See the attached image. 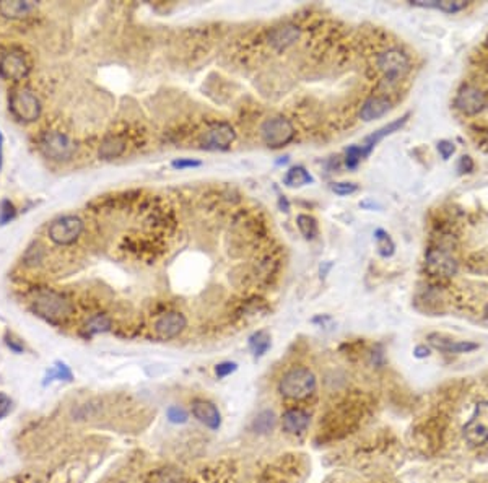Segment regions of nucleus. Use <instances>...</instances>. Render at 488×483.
<instances>
[{
  "instance_id": "nucleus-1",
  "label": "nucleus",
  "mask_w": 488,
  "mask_h": 483,
  "mask_svg": "<svg viewBox=\"0 0 488 483\" xmlns=\"http://www.w3.org/2000/svg\"><path fill=\"white\" fill-rule=\"evenodd\" d=\"M31 311L52 325H62L73 314V305L67 296L51 288H41L31 301Z\"/></svg>"
},
{
  "instance_id": "nucleus-2",
  "label": "nucleus",
  "mask_w": 488,
  "mask_h": 483,
  "mask_svg": "<svg viewBox=\"0 0 488 483\" xmlns=\"http://www.w3.org/2000/svg\"><path fill=\"white\" fill-rule=\"evenodd\" d=\"M8 111L22 124H33L43 114V105L36 93L26 86L15 88L8 95Z\"/></svg>"
},
{
  "instance_id": "nucleus-3",
  "label": "nucleus",
  "mask_w": 488,
  "mask_h": 483,
  "mask_svg": "<svg viewBox=\"0 0 488 483\" xmlns=\"http://www.w3.org/2000/svg\"><path fill=\"white\" fill-rule=\"evenodd\" d=\"M316 376L307 368H293L283 374L278 384V390L283 397L290 400H305L314 394Z\"/></svg>"
},
{
  "instance_id": "nucleus-4",
  "label": "nucleus",
  "mask_w": 488,
  "mask_h": 483,
  "mask_svg": "<svg viewBox=\"0 0 488 483\" xmlns=\"http://www.w3.org/2000/svg\"><path fill=\"white\" fill-rule=\"evenodd\" d=\"M38 148L46 158L52 161H68L75 155L77 145L67 134L57 130H47L38 139Z\"/></svg>"
},
{
  "instance_id": "nucleus-5",
  "label": "nucleus",
  "mask_w": 488,
  "mask_h": 483,
  "mask_svg": "<svg viewBox=\"0 0 488 483\" xmlns=\"http://www.w3.org/2000/svg\"><path fill=\"white\" fill-rule=\"evenodd\" d=\"M261 139L268 148H282L295 139V127L283 116L268 117L261 125Z\"/></svg>"
},
{
  "instance_id": "nucleus-6",
  "label": "nucleus",
  "mask_w": 488,
  "mask_h": 483,
  "mask_svg": "<svg viewBox=\"0 0 488 483\" xmlns=\"http://www.w3.org/2000/svg\"><path fill=\"white\" fill-rule=\"evenodd\" d=\"M85 223L77 215H63L54 220L47 228V236L57 246H72L82 236Z\"/></svg>"
},
{
  "instance_id": "nucleus-7",
  "label": "nucleus",
  "mask_w": 488,
  "mask_h": 483,
  "mask_svg": "<svg viewBox=\"0 0 488 483\" xmlns=\"http://www.w3.org/2000/svg\"><path fill=\"white\" fill-rule=\"evenodd\" d=\"M31 72L26 54L20 49H10L0 56V78L5 82H22Z\"/></svg>"
},
{
  "instance_id": "nucleus-8",
  "label": "nucleus",
  "mask_w": 488,
  "mask_h": 483,
  "mask_svg": "<svg viewBox=\"0 0 488 483\" xmlns=\"http://www.w3.org/2000/svg\"><path fill=\"white\" fill-rule=\"evenodd\" d=\"M462 431L471 446H482L488 441V400H482L475 405V412Z\"/></svg>"
},
{
  "instance_id": "nucleus-9",
  "label": "nucleus",
  "mask_w": 488,
  "mask_h": 483,
  "mask_svg": "<svg viewBox=\"0 0 488 483\" xmlns=\"http://www.w3.org/2000/svg\"><path fill=\"white\" fill-rule=\"evenodd\" d=\"M378 67L384 73L386 82L395 83L410 70V59L399 49H389L378 56Z\"/></svg>"
},
{
  "instance_id": "nucleus-10",
  "label": "nucleus",
  "mask_w": 488,
  "mask_h": 483,
  "mask_svg": "<svg viewBox=\"0 0 488 483\" xmlns=\"http://www.w3.org/2000/svg\"><path fill=\"white\" fill-rule=\"evenodd\" d=\"M425 268L432 277L449 278L457 273V262L451 254L444 249L432 247L425 256Z\"/></svg>"
},
{
  "instance_id": "nucleus-11",
  "label": "nucleus",
  "mask_w": 488,
  "mask_h": 483,
  "mask_svg": "<svg viewBox=\"0 0 488 483\" xmlns=\"http://www.w3.org/2000/svg\"><path fill=\"white\" fill-rule=\"evenodd\" d=\"M454 106L457 107L462 114L477 116L487 106V96L482 90H478L473 85H462L459 88L456 98H454Z\"/></svg>"
},
{
  "instance_id": "nucleus-12",
  "label": "nucleus",
  "mask_w": 488,
  "mask_h": 483,
  "mask_svg": "<svg viewBox=\"0 0 488 483\" xmlns=\"http://www.w3.org/2000/svg\"><path fill=\"white\" fill-rule=\"evenodd\" d=\"M185 325H188V319H185L183 312L169 311L156 319L153 329L155 335L158 337L160 340H173L178 335L183 334Z\"/></svg>"
},
{
  "instance_id": "nucleus-13",
  "label": "nucleus",
  "mask_w": 488,
  "mask_h": 483,
  "mask_svg": "<svg viewBox=\"0 0 488 483\" xmlns=\"http://www.w3.org/2000/svg\"><path fill=\"white\" fill-rule=\"evenodd\" d=\"M236 139V132L228 122H218L205 132L202 146L205 150H227Z\"/></svg>"
},
{
  "instance_id": "nucleus-14",
  "label": "nucleus",
  "mask_w": 488,
  "mask_h": 483,
  "mask_svg": "<svg viewBox=\"0 0 488 483\" xmlns=\"http://www.w3.org/2000/svg\"><path fill=\"white\" fill-rule=\"evenodd\" d=\"M192 415L200 423L210 429H218L222 427V415L217 405L204 399H195L192 402Z\"/></svg>"
},
{
  "instance_id": "nucleus-15",
  "label": "nucleus",
  "mask_w": 488,
  "mask_h": 483,
  "mask_svg": "<svg viewBox=\"0 0 488 483\" xmlns=\"http://www.w3.org/2000/svg\"><path fill=\"white\" fill-rule=\"evenodd\" d=\"M300 36L301 29L296 24H283V26L272 29L268 34V43L275 51H285L291 44H295Z\"/></svg>"
},
{
  "instance_id": "nucleus-16",
  "label": "nucleus",
  "mask_w": 488,
  "mask_h": 483,
  "mask_svg": "<svg viewBox=\"0 0 488 483\" xmlns=\"http://www.w3.org/2000/svg\"><path fill=\"white\" fill-rule=\"evenodd\" d=\"M428 344L444 353H467V351L478 348V345L473 342H457L441 334H429Z\"/></svg>"
},
{
  "instance_id": "nucleus-17",
  "label": "nucleus",
  "mask_w": 488,
  "mask_h": 483,
  "mask_svg": "<svg viewBox=\"0 0 488 483\" xmlns=\"http://www.w3.org/2000/svg\"><path fill=\"white\" fill-rule=\"evenodd\" d=\"M407 119H409V114H405L404 117H400V119L389 122L388 125L381 127V129H378V130L374 132V134H371L369 137H366V139H365V144H363V145H360V146H361V150H363L365 158H368V156L371 155V151L374 150V146L378 145L379 141L384 139V137H388V135H390V134H394V132H397L399 129H402L405 122H407Z\"/></svg>"
},
{
  "instance_id": "nucleus-18",
  "label": "nucleus",
  "mask_w": 488,
  "mask_h": 483,
  "mask_svg": "<svg viewBox=\"0 0 488 483\" xmlns=\"http://www.w3.org/2000/svg\"><path fill=\"white\" fill-rule=\"evenodd\" d=\"M36 2H26V0H7L0 2V15L8 20H23L36 12Z\"/></svg>"
},
{
  "instance_id": "nucleus-19",
  "label": "nucleus",
  "mask_w": 488,
  "mask_h": 483,
  "mask_svg": "<svg viewBox=\"0 0 488 483\" xmlns=\"http://www.w3.org/2000/svg\"><path fill=\"white\" fill-rule=\"evenodd\" d=\"M390 107H392L390 106V101L386 96H371L369 100H366L363 106H361L360 117L361 121L371 122L388 114Z\"/></svg>"
},
{
  "instance_id": "nucleus-20",
  "label": "nucleus",
  "mask_w": 488,
  "mask_h": 483,
  "mask_svg": "<svg viewBox=\"0 0 488 483\" xmlns=\"http://www.w3.org/2000/svg\"><path fill=\"white\" fill-rule=\"evenodd\" d=\"M310 424V415L301 408H290L282 415V427L288 433H303Z\"/></svg>"
},
{
  "instance_id": "nucleus-21",
  "label": "nucleus",
  "mask_w": 488,
  "mask_h": 483,
  "mask_svg": "<svg viewBox=\"0 0 488 483\" xmlns=\"http://www.w3.org/2000/svg\"><path fill=\"white\" fill-rule=\"evenodd\" d=\"M125 148H127V141H125L124 137L109 135L101 141L100 150H98V156H100L101 160H106V161L116 160V158H119L121 155H124Z\"/></svg>"
},
{
  "instance_id": "nucleus-22",
  "label": "nucleus",
  "mask_w": 488,
  "mask_h": 483,
  "mask_svg": "<svg viewBox=\"0 0 488 483\" xmlns=\"http://www.w3.org/2000/svg\"><path fill=\"white\" fill-rule=\"evenodd\" d=\"M111 327H112V321L109 316L96 314L90 317V319L85 322V325L82 327V335L85 337V339H91V337H95L98 334L109 332Z\"/></svg>"
},
{
  "instance_id": "nucleus-23",
  "label": "nucleus",
  "mask_w": 488,
  "mask_h": 483,
  "mask_svg": "<svg viewBox=\"0 0 488 483\" xmlns=\"http://www.w3.org/2000/svg\"><path fill=\"white\" fill-rule=\"evenodd\" d=\"M314 183V178L310 174V171L303 166H293L283 176V184L288 185V187H301V185L312 184Z\"/></svg>"
},
{
  "instance_id": "nucleus-24",
  "label": "nucleus",
  "mask_w": 488,
  "mask_h": 483,
  "mask_svg": "<svg viewBox=\"0 0 488 483\" xmlns=\"http://www.w3.org/2000/svg\"><path fill=\"white\" fill-rule=\"evenodd\" d=\"M412 5L415 7H425V8H438L441 10L444 13H457L462 12V10L467 8V2H464V0H444V2H438V0H433V2H412Z\"/></svg>"
},
{
  "instance_id": "nucleus-25",
  "label": "nucleus",
  "mask_w": 488,
  "mask_h": 483,
  "mask_svg": "<svg viewBox=\"0 0 488 483\" xmlns=\"http://www.w3.org/2000/svg\"><path fill=\"white\" fill-rule=\"evenodd\" d=\"M249 348H251L254 358H261L270 348V335L266 330H257L249 337Z\"/></svg>"
},
{
  "instance_id": "nucleus-26",
  "label": "nucleus",
  "mask_w": 488,
  "mask_h": 483,
  "mask_svg": "<svg viewBox=\"0 0 488 483\" xmlns=\"http://www.w3.org/2000/svg\"><path fill=\"white\" fill-rule=\"evenodd\" d=\"M296 227L300 229L301 236L307 239V241H312L317 236V233H319V227H317V222L314 217H311V215L306 213H300L296 217Z\"/></svg>"
},
{
  "instance_id": "nucleus-27",
  "label": "nucleus",
  "mask_w": 488,
  "mask_h": 483,
  "mask_svg": "<svg viewBox=\"0 0 488 483\" xmlns=\"http://www.w3.org/2000/svg\"><path fill=\"white\" fill-rule=\"evenodd\" d=\"M73 379V374L70 368L66 363H62V361H56L54 366L47 369L46 378H44V385L47 383H52V381H67V383H70Z\"/></svg>"
},
{
  "instance_id": "nucleus-28",
  "label": "nucleus",
  "mask_w": 488,
  "mask_h": 483,
  "mask_svg": "<svg viewBox=\"0 0 488 483\" xmlns=\"http://www.w3.org/2000/svg\"><path fill=\"white\" fill-rule=\"evenodd\" d=\"M374 239L376 244H378V251L383 257H390L394 254L395 244L388 233L384 229H376L374 231Z\"/></svg>"
},
{
  "instance_id": "nucleus-29",
  "label": "nucleus",
  "mask_w": 488,
  "mask_h": 483,
  "mask_svg": "<svg viewBox=\"0 0 488 483\" xmlns=\"http://www.w3.org/2000/svg\"><path fill=\"white\" fill-rule=\"evenodd\" d=\"M275 413L272 412V410H264L254 420V429H256L257 433H268L270 429L275 427Z\"/></svg>"
},
{
  "instance_id": "nucleus-30",
  "label": "nucleus",
  "mask_w": 488,
  "mask_h": 483,
  "mask_svg": "<svg viewBox=\"0 0 488 483\" xmlns=\"http://www.w3.org/2000/svg\"><path fill=\"white\" fill-rule=\"evenodd\" d=\"M15 218H17V207H15L12 200L3 199L0 202V227H5V224L13 222Z\"/></svg>"
},
{
  "instance_id": "nucleus-31",
  "label": "nucleus",
  "mask_w": 488,
  "mask_h": 483,
  "mask_svg": "<svg viewBox=\"0 0 488 483\" xmlns=\"http://www.w3.org/2000/svg\"><path fill=\"white\" fill-rule=\"evenodd\" d=\"M361 160H365L363 150L360 145H351L345 151V164L349 169H355L356 166L361 163Z\"/></svg>"
},
{
  "instance_id": "nucleus-32",
  "label": "nucleus",
  "mask_w": 488,
  "mask_h": 483,
  "mask_svg": "<svg viewBox=\"0 0 488 483\" xmlns=\"http://www.w3.org/2000/svg\"><path fill=\"white\" fill-rule=\"evenodd\" d=\"M166 417H168L169 422L174 424H183L189 420L188 412H185L183 407H178V405H173V407L166 410Z\"/></svg>"
},
{
  "instance_id": "nucleus-33",
  "label": "nucleus",
  "mask_w": 488,
  "mask_h": 483,
  "mask_svg": "<svg viewBox=\"0 0 488 483\" xmlns=\"http://www.w3.org/2000/svg\"><path fill=\"white\" fill-rule=\"evenodd\" d=\"M330 189L334 190L337 195H350L358 190V185L355 183H349V181H342V183H334L330 185Z\"/></svg>"
},
{
  "instance_id": "nucleus-34",
  "label": "nucleus",
  "mask_w": 488,
  "mask_h": 483,
  "mask_svg": "<svg viewBox=\"0 0 488 483\" xmlns=\"http://www.w3.org/2000/svg\"><path fill=\"white\" fill-rule=\"evenodd\" d=\"M171 166H173L174 169L184 171V169L199 168V166H202V161L195 160V158H178V160L171 161Z\"/></svg>"
},
{
  "instance_id": "nucleus-35",
  "label": "nucleus",
  "mask_w": 488,
  "mask_h": 483,
  "mask_svg": "<svg viewBox=\"0 0 488 483\" xmlns=\"http://www.w3.org/2000/svg\"><path fill=\"white\" fill-rule=\"evenodd\" d=\"M238 369V365L233 363V361H223V363L217 365V368H215V374L218 376V378H227L234 371Z\"/></svg>"
},
{
  "instance_id": "nucleus-36",
  "label": "nucleus",
  "mask_w": 488,
  "mask_h": 483,
  "mask_svg": "<svg viewBox=\"0 0 488 483\" xmlns=\"http://www.w3.org/2000/svg\"><path fill=\"white\" fill-rule=\"evenodd\" d=\"M436 148H438L439 155H441L443 160H449V158H451V155L454 153V150H456V146H454L452 141L441 140V141H438Z\"/></svg>"
},
{
  "instance_id": "nucleus-37",
  "label": "nucleus",
  "mask_w": 488,
  "mask_h": 483,
  "mask_svg": "<svg viewBox=\"0 0 488 483\" xmlns=\"http://www.w3.org/2000/svg\"><path fill=\"white\" fill-rule=\"evenodd\" d=\"M10 410H12V399H10L7 394L0 392V420L7 417Z\"/></svg>"
},
{
  "instance_id": "nucleus-38",
  "label": "nucleus",
  "mask_w": 488,
  "mask_h": 483,
  "mask_svg": "<svg viewBox=\"0 0 488 483\" xmlns=\"http://www.w3.org/2000/svg\"><path fill=\"white\" fill-rule=\"evenodd\" d=\"M459 171L461 173H472V169H473V161L471 156H467V155H464L461 160H459Z\"/></svg>"
},
{
  "instance_id": "nucleus-39",
  "label": "nucleus",
  "mask_w": 488,
  "mask_h": 483,
  "mask_svg": "<svg viewBox=\"0 0 488 483\" xmlns=\"http://www.w3.org/2000/svg\"><path fill=\"white\" fill-rule=\"evenodd\" d=\"M5 344H7V346L12 351H15V353H23V350H24V346L20 344L18 340H13L12 337H5Z\"/></svg>"
},
{
  "instance_id": "nucleus-40",
  "label": "nucleus",
  "mask_w": 488,
  "mask_h": 483,
  "mask_svg": "<svg viewBox=\"0 0 488 483\" xmlns=\"http://www.w3.org/2000/svg\"><path fill=\"white\" fill-rule=\"evenodd\" d=\"M413 355L417 356V358H427V356L429 355V348L425 345H418L417 348L413 350Z\"/></svg>"
},
{
  "instance_id": "nucleus-41",
  "label": "nucleus",
  "mask_w": 488,
  "mask_h": 483,
  "mask_svg": "<svg viewBox=\"0 0 488 483\" xmlns=\"http://www.w3.org/2000/svg\"><path fill=\"white\" fill-rule=\"evenodd\" d=\"M2 163H3V134L2 130H0V169H2Z\"/></svg>"
},
{
  "instance_id": "nucleus-42",
  "label": "nucleus",
  "mask_w": 488,
  "mask_h": 483,
  "mask_svg": "<svg viewBox=\"0 0 488 483\" xmlns=\"http://www.w3.org/2000/svg\"><path fill=\"white\" fill-rule=\"evenodd\" d=\"M280 207L283 208V212H288V210H290V204H288L285 195H280Z\"/></svg>"
},
{
  "instance_id": "nucleus-43",
  "label": "nucleus",
  "mask_w": 488,
  "mask_h": 483,
  "mask_svg": "<svg viewBox=\"0 0 488 483\" xmlns=\"http://www.w3.org/2000/svg\"><path fill=\"white\" fill-rule=\"evenodd\" d=\"M485 317L488 319V305H487V307H485Z\"/></svg>"
}]
</instances>
